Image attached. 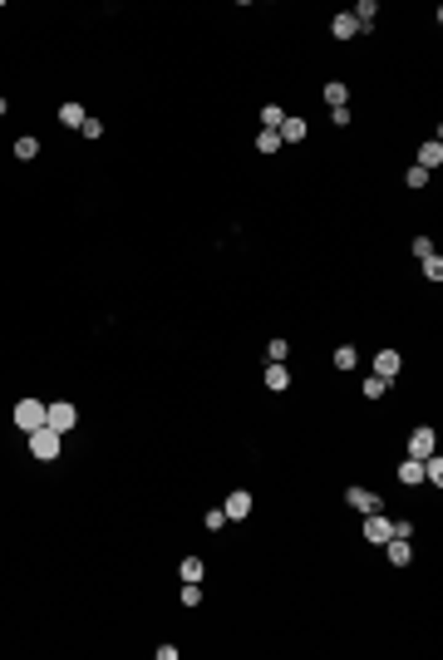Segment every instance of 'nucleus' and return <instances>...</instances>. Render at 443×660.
<instances>
[{
	"label": "nucleus",
	"mask_w": 443,
	"mask_h": 660,
	"mask_svg": "<svg viewBox=\"0 0 443 660\" xmlns=\"http://www.w3.org/2000/svg\"><path fill=\"white\" fill-rule=\"evenodd\" d=\"M59 439H64V434H54L50 424H40V429H30V453H35L40 463H54V458H59Z\"/></svg>",
	"instance_id": "nucleus-1"
},
{
	"label": "nucleus",
	"mask_w": 443,
	"mask_h": 660,
	"mask_svg": "<svg viewBox=\"0 0 443 660\" xmlns=\"http://www.w3.org/2000/svg\"><path fill=\"white\" fill-rule=\"evenodd\" d=\"M45 424H50L54 434H69V429L79 424V409H74L69 399H54V404H45Z\"/></svg>",
	"instance_id": "nucleus-2"
},
{
	"label": "nucleus",
	"mask_w": 443,
	"mask_h": 660,
	"mask_svg": "<svg viewBox=\"0 0 443 660\" xmlns=\"http://www.w3.org/2000/svg\"><path fill=\"white\" fill-rule=\"evenodd\" d=\"M429 453H439V434H434L429 424H419V429L409 434V458H429Z\"/></svg>",
	"instance_id": "nucleus-3"
},
{
	"label": "nucleus",
	"mask_w": 443,
	"mask_h": 660,
	"mask_svg": "<svg viewBox=\"0 0 443 660\" xmlns=\"http://www.w3.org/2000/svg\"><path fill=\"white\" fill-rule=\"evenodd\" d=\"M15 424H20L25 434L40 429V424H45V404H40V399H20V404H15Z\"/></svg>",
	"instance_id": "nucleus-4"
},
{
	"label": "nucleus",
	"mask_w": 443,
	"mask_h": 660,
	"mask_svg": "<svg viewBox=\"0 0 443 660\" xmlns=\"http://www.w3.org/2000/svg\"><path fill=\"white\" fill-rule=\"evenodd\" d=\"M345 503H350L355 513H384V498L369 493V488H345Z\"/></svg>",
	"instance_id": "nucleus-5"
},
{
	"label": "nucleus",
	"mask_w": 443,
	"mask_h": 660,
	"mask_svg": "<svg viewBox=\"0 0 443 660\" xmlns=\"http://www.w3.org/2000/svg\"><path fill=\"white\" fill-rule=\"evenodd\" d=\"M222 513H226V523L251 518V493H246V488H231V493H226V503H222Z\"/></svg>",
	"instance_id": "nucleus-6"
},
{
	"label": "nucleus",
	"mask_w": 443,
	"mask_h": 660,
	"mask_svg": "<svg viewBox=\"0 0 443 660\" xmlns=\"http://www.w3.org/2000/svg\"><path fill=\"white\" fill-rule=\"evenodd\" d=\"M419 168H424V173L443 168V138H424V143H419Z\"/></svg>",
	"instance_id": "nucleus-7"
},
{
	"label": "nucleus",
	"mask_w": 443,
	"mask_h": 660,
	"mask_svg": "<svg viewBox=\"0 0 443 660\" xmlns=\"http://www.w3.org/2000/svg\"><path fill=\"white\" fill-rule=\"evenodd\" d=\"M399 370H404L399 350H379V355H374V375H379V380H394Z\"/></svg>",
	"instance_id": "nucleus-8"
},
{
	"label": "nucleus",
	"mask_w": 443,
	"mask_h": 660,
	"mask_svg": "<svg viewBox=\"0 0 443 660\" xmlns=\"http://www.w3.org/2000/svg\"><path fill=\"white\" fill-rule=\"evenodd\" d=\"M364 537L384 547V542H389V518H384V513H364Z\"/></svg>",
	"instance_id": "nucleus-9"
},
{
	"label": "nucleus",
	"mask_w": 443,
	"mask_h": 660,
	"mask_svg": "<svg viewBox=\"0 0 443 660\" xmlns=\"http://www.w3.org/2000/svg\"><path fill=\"white\" fill-rule=\"evenodd\" d=\"M321 99H326L330 109H350V84H345V79H330V84L321 89Z\"/></svg>",
	"instance_id": "nucleus-10"
},
{
	"label": "nucleus",
	"mask_w": 443,
	"mask_h": 660,
	"mask_svg": "<svg viewBox=\"0 0 443 660\" xmlns=\"http://www.w3.org/2000/svg\"><path fill=\"white\" fill-rule=\"evenodd\" d=\"M384 547H389V567H409V562H414V547H409V537H389Z\"/></svg>",
	"instance_id": "nucleus-11"
},
{
	"label": "nucleus",
	"mask_w": 443,
	"mask_h": 660,
	"mask_svg": "<svg viewBox=\"0 0 443 660\" xmlns=\"http://www.w3.org/2000/svg\"><path fill=\"white\" fill-rule=\"evenodd\" d=\"M276 133H281V143H301V138H306L311 128H306V118H296V113H286V123H281Z\"/></svg>",
	"instance_id": "nucleus-12"
},
{
	"label": "nucleus",
	"mask_w": 443,
	"mask_h": 660,
	"mask_svg": "<svg viewBox=\"0 0 443 660\" xmlns=\"http://www.w3.org/2000/svg\"><path fill=\"white\" fill-rule=\"evenodd\" d=\"M330 35H335V40H355V35H359V25H355L350 10H340V15L330 20Z\"/></svg>",
	"instance_id": "nucleus-13"
},
{
	"label": "nucleus",
	"mask_w": 443,
	"mask_h": 660,
	"mask_svg": "<svg viewBox=\"0 0 443 660\" xmlns=\"http://www.w3.org/2000/svg\"><path fill=\"white\" fill-rule=\"evenodd\" d=\"M84 118H89V113H84L79 99H64V104H59V123H64V128H79Z\"/></svg>",
	"instance_id": "nucleus-14"
},
{
	"label": "nucleus",
	"mask_w": 443,
	"mask_h": 660,
	"mask_svg": "<svg viewBox=\"0 0 443 660\" xmlns=\"http://www.w3.org/2000/svg\"><path fill=\"white\" fill-rule=\"evenodd\" d=\"M261 380H266V389H276V394H281V389H291V370H286V365H266V375H261Z\"/></svg>",
	"instance_id": "nucleus-15"
},
{
	"label": "nucleus",
	"mask_w": 443,
	"mask_h": 660,
	"mask_svg": "<svg viewBox=\"0 0 443 660\" xmlns=\"http://www.w3.org/2000/svg\"><path fill=\"white\" fill-rule=\"evenodd\" d=\"M286 360H291V340H286V335H276V340L266 345V365H286Z\"/></svg>",
	"instance_id": "nucleus-16"
},
{
	"label": "nucleus",
	"mask_w": 443,
	"mask_h": 660,
	"mask_svg": "<svg viewBox=\"0 0 443 660\" xmlns=\"http://www.w3.org/2000/svg\"><path fill=\"white\" fill-rule=\"evenodd\" d=\"M178 571H183V581H202L207 562H202V557H183V562H178Z\"/></svg>",
	"instance_id": "nucleus-17"
},
{
	"label": "nucleus",
	"mask_w": 443,
	"mask_h": 660,
	"mask_svg": "<svg viewBox=\"0 0 443 660\" xmlns=\"http://www.w3.org/2000/svg\"><path fill=\"white\" fill-rule=\"evenodd\" d=\"M424 483L443 488V458H439V453H429V458H424Z\"/></svg>",
	"instance_id": "nucleus-18"
},
{
	"label": "nucleus",
	"mask_w": 443,
	"mask_h": 660,
	"mask_svg": "<svg viewBox=\"0 0 443 660\" xmlns=\"http://www.w3.org/2000/svg\"><path fill=\"white\" fill-rule=\"evenodd\" d=\"M399 478L404 483H424V458H404L399 463Z\"/></svg>",
	"instance_id": "nucleus-19"
},
{
	"label": "nucleus",
	"mask_w": 443,
	"mask_h": 660,
	"mask_svg": "<svg viewBox=\"0 0 443 660\" xmlns=\"http://www.w3.org/2000/svg\"><path fill=\"white\" fill-rule=\"evenodd\" d=\"M281 123H286V109H281V104H266V109H261V128H271V133H276Z\"/></svg>",
	"instance_id": "nucleus-20"
},
{
	"label": "nucleus",
	"mask_w": 443,
	"mask_h": 660,
	"mask_svg": "<svg viewBox=\"0 0 443 660\" xmlns=\"http://www.w3.org/2000/svg\"><path fill=\"white\" fill-rule=\"evenodd\" d=\"M35 153H40V138H35V133H25V138H15V158H25V163H30Z\"/></svg>",
	"instance_id": "nucleus-21"
},
{
	"label": "nucleus",
	"mask_w": 443,
	"mask_h": 660,
	"mask_svg": "<svg viewBox=\"0 0 443 660\" xmlns=\"http://www.w3.org/2000/svg\"><path fill=\"white\" fill-rule=\"evenodd\" d=\"M355 365H359V350L355 345H340L335 350V370H355Z\"/></svg>",
	"instance_id": "nucleus-22"
},
{
	"label": "nucleus",
	"mask_w": 443,
	"mask_h": 660,
	"mask_svg": "<svg viewBox=\"0 0 443 660\" xmlns=\"http://www.w3.org/2000/svg\"><path fill=\"white\" fill-rule=\"evenodd\" d=\"M419 266H424V276H429L434 286H439V281H443V256H439V251H434V256H424Z\"/></svg>",
	"instance_id": "nucleus-23"
},
{
	"label": "nucleus",
	"mask_w": 443,
	"mask_h": 660,
	"mask_svg": "<svg viewBox=\"0 0 443 660\" xmlns=\"http://www.w3.org/2000/svg\"><path fill=\"white\" fill-rule=\"evenodd\" d=\"M276 148H281V133L261 128V133H256V153H276Z\"/></svg>",
	"instance_id": "nucleus-24"
},
{
	"label": "nucleus",
	"mask_w": 443,
	"mask_h": 660,
	"mask_svg": "<svg viewBox=\"0 0 443 660\" xmlns=\"http://www.w3.org/2000/svg\"><path fill=\"white\" fill-rule=\"evenodd\" d=\"M79 133H84V138H89V143H99V138H104V123H99V118H94V113H89V118H84V123H79Z\"/></svg>",
	"instance_id": "nucleus-25"
},
{
	"label": "nucleus",
	"mask_w": 443,
	"mask_h": 660,
	"mask_svg": "<svg viewBox=\"0 0 443 660\" xmlns=\"http://www.w3.org/2000/svg\"><path fill=\"white\" fill-rule=\"evenodd\" d=\"M384 385H389V380H379V375H364V385H359V389H364V399H379V394H384Z\"/></svg>",
	"instance_id": "nucleus-26"
},
{
	"label": "nucleus",
	"mask_w": 443,
	"mask_h": 660,
	"mask_svg": "<svg viewBox=\"0 0 443 660\" xmlns=\"http://www.w3.org/2000/svg\"><path fill=\"white\" fill-rule=\"evenodd\" d=\"M183 606H202V581H183Z\"/></svg>",
	"instance_id": "nucleus-27"
},
{
	"label": "nucleus",
	"mask_w": 443,
	"mask_h": 660,
	"mask_svg": "<svg viewBox=\"0 0 443 660\" xmlns=\"http://www.w3.org/2000/svg\"><path fill=\"white\" fill-rule=\"evenodd\" d=\"M202 528H207V533H222V528H226V513H222V508H207Z\"/></svg>",
	"instance_id": "nucleus-28"
},
{
	"label": "nucleus",
	"mask_w": 443,
	"mask_h": 660,
	"mask_svg": "<svg viewBox=\"0 0 443 660\" xmlns=\"http://www.w3.org/2000/svg\"><path fill=\"white\" fill-rule=\"evenodd\" d=\"M429 178H434V173H424V168H419V163H414V168H409V173H404V183H409V188H429Z\"/></svg>",
	"instance_id": "nucleus-29"
},
{
	"label": "nucleus",
	"mask_w": 443,
	"mask_h": 660,
	"mask_svg": "<svg viewBox=\"0 0 443 660\" xmlns=\"http://www.w3.org/2000/svg\"><path fill=\"white\" fill-rule=\"evenodd\" d=\"M409 251L424 261V256H434V241H429V237H414V241H409Z\"/></svg>",
	"instance_id": "nucleus-30"
},
{
	"label": "nucleus",
	"mask_w": 443,
	"mask_h": 660,
	"mask_svg": "<svg viewBox=\"0 0 443 660\" xmlns=\"http://www.w3.org/2000/svg\"><path fill=\"white\" fill-rule=\"evenodd\" d=\"M5 113H10V99H0V118H5Z\"/></svg>",
	"instance_id": "nucleus-31"
}]
</instances>
